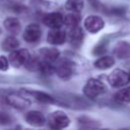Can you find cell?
<instances>
[{
    "instance_id": "1",
    "label": "cell",
    "mask_w": 130,
    "mask_h": 130,
    "mask_svg": "<svg viewBox=\"0 0 130 130\" xmlns=\"http://www.w3.org/2000/svg\"><path fill=\"white\" fill-rule=\"evenodd\" d=\"M106 91V85L96 78H90L87 80L83 87L84 94L89 99H95Z\"/></svg>"
},
{
    "instance_id": "2",
    "label": "cell",
    "mask_w": 130,
    "mask_h": 130,
    "mask_svg": "<svg viewBox=\"0 0 130 130\" xmlns=\"http://www.w3.org/2000/svg\"><path fill=\"white\" fill-rule=\"evenodd\" d=\"M69 123H70V120L68 116L62 111L53 112L48 117V124H49V127L52 129H63L67 127Z\"/></svg>"
},
{
    "instance_id": "3",
    "label": "cell",
    "mask_w": 130,
    "mask_h": 130,
    "mask_svg": "<svg viewBox=\"0 0 130 130\" xmlns=\"http://www.w3.org/2000/svg\"><path fill=\"white\" fill-rule=\"evenodd\" d=\"M108 81L113 87H123L130 81V75L122 69H115L109 74Z\"/></svg>"
},
{
    "instance_id": "4",
    "label": "cell",
    "mask_w": 130,
    "mask_h": 130,
    "mask_svg": "<svg viewBox=\"0 0 130 130\" xmlns=\"http://www.w3.org/2000/svg\"><path fill=\"white\" fill-rule=\"evenodd\" d=\"M28 59H29V53L26 49H15L11 51L8 60L13 67L18 68L24 65Z\"/></svg>"
},
{
    "instance_id": "5",
    "label": "cell",
    "mask_w": 130,
    "mask_h": 130,
    "mask_svg": "<svg viewBox=\"0 0 130 130\" xmlns=\"http://www.w3.org/2000/svg\"><path fill=\"white\" fill-rule=\"evenodd\" d=\"M55 71L60 78L67 80L73 74V63L66 58L61 59L57 62V65L55 67Z\"/></svg>"
},
{
    "instance_id": "6",
    "label": "cell",
    "mask_w": 130,
    "mask_h": 130,
    "mask_svg": "<svg viewBox=\"0 0 130 130\" xmlns=\"http://www.w3.org/2000/svg\"><path fill=\"white\" fill-rule=\"evenodd\" d=\"M105 26V22L102 17L98 15H89L84 20V27L90 34H95L100 31Z\"/></svg>"
},
{
    "instance_id": "7",
    "label": "cell",
    "mask_w": 130,
    "mask_h": 130,
    "mask_svg": "<svg viewBox=\"0 0 130 130\" xmlns=\"http://www.w3.org/2000/svg\"><path fill=\"white\" fill-rule=\"evenodd\" d=\"M42 36V30L39 24L30 23L28 24L23 31V40L27 43H36L40 40Z\"/></svg>"
},
{
    "instance_id": "8",
    "label": "cell",
    "mask_w": 130,
    "mask_h": 130,
    "mask_svg": "<svg viewBox=\"0 0 130 130\" xmlns=\"http://www.w3.org/2000/svg\"><path fill=\"white\" fill-rule=\"evenodd\" d=\"M6 102L10 106H12V107H14L16 109H19V110L25 109L30 105V101L27 98H25L23 95H20L18 93H10V94H8L6 96Z\"/></svg>"
},
{
    "instance_id": "9",
    "label": "cell",
    "mask_w": 130,
    "mask_h": 130,
    "mask_svg": "<svg viewBox=\"0 0 130 130\" xmlns=\"http://www.w3.org/2000/svg\"><path fill=\"white\" fill-rule=\"evenodd\" d=\"M43 22L51 28H60L64 24V16L59 12H52L44 16Z\"/></svg>"
},
{
    "instance_id": "10",
    "label": "cell",
    "mask_w": 130,
    "mask_h": 130,
    "mask_svg": "<svg viewBox=\"0 0 130 130\" xmlns=\"http://www.w3.org/2000/svg\"><path fill=\"white\" fill-rule=\"evenodd\" d=\"M47 41L52 45H62L66 41V32L60 28H52L47 36Z\"/></svg>"
},
{
    "instance_id": "11",
    "label": "cell",
    "mask_w": 130,
    "mask_h": 130,
    "mask_svg": "<svg viewBox=\"0 0 130 130\" xmlns=\"http://www.w3.org/2000/svg\"><path fill=\"white\" fill-rule=\"evenodd\" d=\"M25 121L35 127H40L43 126L46 122V119L44 117V115L39 112V111H30L28 113H26L25 115Z\"/></svg>"
},
{
    "instance_id": "12",
    "label": "cell",
    "mask_w": 130,
    "mask_h": 130,
    "mask_svg": "<svg viewBox=\"0 0 130 130\" xmlns=\"http://www.w3.org/2000/svg\"><path fill=\"white\" fill-rule=\"evenodd\" d=\"M39 53L43 60L50 63L57 61L60 56V52L55 48H42Z\"/></svg>"
},
{
    "instance_id": "13",
    "label": "cell",
    "mask_w": 130,
    "mask_h": 130,
    "mask_svg": "<svg viewBox=\"0 0 130 130\" xmlns=\"http://www.w3.org/2000/svg\"><path fill=\"white\" fill-rule=\"evenodd\" d=\"M69 40H70V43L75 47H78L81 45L82 40H83V31L78 25L70 28Z\"/></svg>"
},
{
    "instance_id": "14",
    "label": "cell",
    "mask_w": 130,
    "mask_h": 130,
    "mask_svg": "<svg viewBox=\"0 0 130 130\" xmlns=\"http://www.w3.org/2000/svg\"><path fill=\"white\" fill-rule=\"evenodd\" d=\"M114 54L120 59H126L130 57V45L126 42H120L114 49Z\"/></svg>"
},
{
    "instance_id": "15",
    "label": "cell",
    "mask_w": 130,
    "mask_h": 130,
    "mask_svg": "<svg viewBox=\"0 0 130 130\" xmlns=\"http://www.w3.org/2000/svg\"><path fill=\"white\" fill-rule=\"evenodd\" d=\"M4 26L12 35L19 34L20 32V29H21L20 21L17 18H15V17H8V18H6L4 20Z\"/></svg>"
},
{
    "instance_id": "16",
    "label": "cell",
    "mask_w": 130,
    "mask_h": 130,
    "mask_svg": "<svg viewBox=\"0 0 130 130\" xmlns=\"http://www.w3.org/2000/svg\"><path fill=\"white\" fill-rule=\"evenodd\" d=\"M115 63V60L113 57L111 56H103L101 58H99L95 62H94V66L99 69H102V70H105V69H108L110 67H112Z\"/></svg>"
},
{
    "instance_id": "17",
    "label": "cell",
    "mask_w": 130,
    "mask_h": 130,
    "mask_svg": "<svg viewBox=\"0 0 130 130\" xmlns=\"http://www.w3.org/2000/svg\"><path fill=\"white\" fill-rule=\"evenodd\" d=\"M26 92L28 94L32 95L37 101H39L41 103H45V104H52V103H54V99L51 95H49L48 93H46V92L37 91V90H27Z\"/></svg>"
},
{
    "instance_id": "18",
    "label": "cell",
    "mask_w": 130,
    "mask_h": 130,
    "mask_svg": "<svg viewBox=\"0 0 130 130\" xmlns=\"http://www.w3.org/2000/svg\"><path fill=\"white\" fill-rule=\"evenodd\" d=\"M80 22V15H79V12H71L69 14H67L65 17H64V24L71 28V27H74V26H77Z\"/></svg>"
},
{
    "instance_id": "19",
    "label": "cell",
    "mask_w": 130,
    "mask_h": 130,
    "mask_svg": "<svg viewBox=\"0 0 130 130\" xmlns=\"http://www.w3.org/2000/svg\"><path fill=\"white\" fill-rule=\"evenodd\" d=\"M18 46H19L18 40H17L15 37H13V36L7 37V38L3 41V43H2V48H3V50H4V51H7V52H11V51L17 49Z\"/></svg>"
},
{
    "instance_id": "20",
    "label": "cell",
    "mask_w": 130,
    "mask_h": 130,
    "mask_svg": "<svg viewBox=\"0 0 130 130\" xmlns=\"http://www.w3.org/2000/svg\"><path fill=\"white\" fill-rule=\"evenodd\" d=\"M83 5V0H67L65 3V8L71 12H80Z\"/></svg>"
},
{
    "instance_id": "21",
    "label": "cell",
    "mask_w": 130,
    "mask_h": 130,
    "mask_svg": "<svg viewBox=\"0 0 130 130\" xmlns=\"http://www.w3.org/2000/svg\"><path fill=\"white\" fill-rule=\"evenodd\" d=\"M115 100L119 103H130V87H125L117 91L115 94Z\"/></svg>"
},
{
    "instance_id": "22",
    "label": "cell",
    "mask_w": 130,
    "mask_h": 130,
    "mask_svg": "<svg viewBox=\"0 0 130 130\" xmlns=\"http://www.w3.org/2000/svg\"><path fill=\"white\" fill-rule=\"evenodd\" d=\"M9 66V60L5 56H0V70L5 71L8 69Z\"/></svg>"
},
{
    "instance_id": "23",
    "label": "cell",
    "mask_w": 130,
    "mask_h": 130,
    "mask_svg": "<svg viewBox=\"0 0 130 130\" xmlns=\"http://www.w3.org/2000/svg\"><path fill=\"white\" fill-rule=\"evenodd\" d=\"M11 122V118L3 112H0V125H7Z\"/></svg>"
},
{
    "instance_id": "24",
    "label": "cell",
    "mask_w": 130,
    "mask_h": 130,
    "mask_svg": "<svg viewBox=\"0 0 130 130\" xmlns=\"http://www.w3.org/2000/svg\"><path fill=\"white\" fill-rule=\"evenodd\" d=\"M105 51H106V46L100 44V45H98V46L94 48L93 54H95V55H101V54H103Z\"/></svg>"
}]
</instances>
